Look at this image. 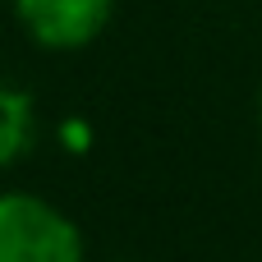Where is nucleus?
Instances as JSON below:
<instances>
[{"instance_id": "4", "label": "nucleus", "mask_w": 262, "mask_h": 262, "mask_svg": "<svg viewBox=\"0 0 262 262\" xmlns=\"http://www.w3.org/2000/svg\"><path fill=\"white\" fill-rule=\"evenodd\" d=\"M258 120H262V106H258Z\"/></svg>"}, {"instance_id": "1", "label": "nucleus", "mask_w": 262, "mask_h": 262, "mask_svg": "<svg viewBox=\"0 0 262 262\" xmlns=\"http://www.w3.org/2000/svg\"><path fill=\"white\" fill-rule=\"evenodd\" d=\"M0 262H83V239L51 203L0 193Z\"/></svg>"}, {"instance_id": "2", "label": "nucleus", "mask_w": 262, "mask_h": 262, "mask_svg": "<svg viewBox=\"0 0 262 262\" xmlns=\"http://www.w3.org/2000/svg\"><path fill=\"white\" fill-rule=\"evenodd\" d=\"M115 0H14L18 23L51 51H74L88 46L106 18H111Z\"/></svg>"}, {"instance_id": "3", "label": "nucleus", "mask_w": 262, "mask_h": 262, "mask_svg": "<svg viewBox=\"0 0 262 262\" xmlns=\"http://www.w3.org/2000/svg\"><path fill=\"white\" fill-rule=\"evenodd\" d=\"M32 147V97L0 83V166L18 161Z\"/></svg>"}]
</instances>
